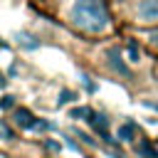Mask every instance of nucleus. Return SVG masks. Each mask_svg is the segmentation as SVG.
Wrapping results in <instances>:
<instances>
[{
  "instance_id": "1",
  "label": "nucleus",
  "mask_w": 158,
  "mask_h": 158,
  "mask_svg": "<svg viewBox=\"0 0 158 158\" xmlns=\"http://www.w3.org/2000/svg\"><path fill=\"white\" fill-rule=\"evenodd\" d=\"M64 20L84 35H106L111 30V15L104 0H67Z\"/></svg>"
},
{
  "instance_id": "2",
  "label": "nucleus",
  "mask_w": 158,
  "mask_h": 158,
  "mask_svg": "<svg viewBox=\"0 0 158 158\" xmlns=\"http://www.w3.org/2000/svg\"><path fill=\"white\" fill-rule=\"evenodd\" d=\"M126 10L136 25H143V27L158 25V0H128Z\"/></svg>"
},
{
  "instance_id": "3",
  "label": "nucleus",
  "mask_w": 158,
  "mask_h": 158,
  "mask_svg": "<svg viewBox=\"0 0 158 158\" xmlns=\"http://www.w3.org/2000/svg\"><path fill=\"white\" fill-rule=\"evenodd\" d=\"M136 123L133 121H126V123H121L118 126V131H116V136H118V141H123V143H131L133 138H136Z\"/></svg>"
},
{
  "instance_id": "4",
  "label": "nucleus",
  "mask_w": 158,
  "mask_h": 158,
  "mask_svg": "<svg viewBox=\"0 0 158 158\" xmlns=\"http://www.w3.org/2000/svg\"><path fill=\"white\" fill-rule=\"evenodd\" d=\"M15 123H17V126H22V128H32V126H35L32 114H30L27 109H17V111H15Z\"/></svg>"
},
{
  "instance_id": "5",
  "label": "nucleus",
  "mask_w": 158,
  "mask_h": 158,
  "mask_svg": "<svg viewBox=\"0 0 158 158\" xmlns=\"http://www.w3.org/2000/svg\"><path fill=\"white\" fill-rule=\"evenodd\" d=\"M136 153H138V158H158V151H156L148 141H141V143L136 146Z\"/></svg>"
}]
</instances>
